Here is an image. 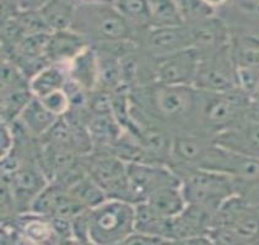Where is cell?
Returning <instances> with one entry per match:
<instances>
[{"mask_svg":"<svg viewBox=\"0 0 259 245\" xmlns=\"http://www.w3.org/2000/svg\"><path fill=\"white\" fill-rule=\"evenodd\" d=\"M209 237L214 244H259V204L241 192L229 196L215 211Z\"/></svg>","mask_w":259,"mask_h":245,"instance_id":"1","label":"cell"},{"mask_svg":"<svg viewBox=\"0 0 259 245\" xmlns=\"http://www.w3.org/2000/svg\"><path fill=\"white\" fill-rule=\"evenodd\" d=\"M88 233L90 243L124 244L135 230V205L119 199H107L89 209Z\"/></svg>","mask_w":259,"mask_h":245,"instance_id":"2","label":"cell"},{"mask_svg":"<svg viewBox=\"0 0 259 245\" xmlns=\"http://www.w3.org/2000/svg\"><path fill=\"white\" fill-rule=\"evenodd\" d=\"M249 98L241 88L230 92H206L199 90L197 117L217 134L244 122Z\"/></svg>","mask_w":259,"mask_h":245,"instance_id":"3","label":"cell"},{"mask_svg":"<svg viewBox=\"0 0 259 245\" xmlns=\"http://www.w3.org/2000/svg\"><path fill=\"white\" fill-rule=\"evenodd\" d=\"M181 179L187 204L203 205L215 211L225 199L241 192L240 184L232 175L211 169H189Z\"/></svg>","mask_w":259,"mask_h":245,"instance_id":"4","label":"cell"},{"mask_svg":"<svg viewBox=\"0 0 259 245\" xmlns=\"http://www.w3.org/2000/svg\"><path fill=\"white\" fill-rule=\"evenodd\" d=\"M77 32L95 36L101 42L131 39V25L116 7L107 4H88L74 14L71 27Z\"/></svg>","mask_w":259,"mask_h":245,"instance_id":"5","label":"cell"},{"mask_svg":"<svg viewBox=\"0 0 259 245\" xmlns=\"http://www.w3.org/2000/svg\"><path fill=\"white\" fill-rule=\"evenodd\" d=\"M194 87L218 93L240 88L238 68L232 57L230 43L218 49L201 52V62Z\"/></svg>","mask_w":259,"mask_h":245,"instance_id":"6","label":"cell"},{"mask_svg":"<svg viewBox=\"0 0 259 245\" xmlns=\"http://www.w3.org/2000/svg\"><path fill=\"white\" fill-rule=\"evenodd\" d=\"M129 191L134 205L145 201L152 192L166 186H181L182 179L163 163L126 162Z\"/></svg>","mask_w":259,"mask_h":245,"instance_id":"7","label":"cell"},{"mask_svg":"<svg viewBox=\"0 0 259 245\" xmlns=\"http://www.w3.org/2000/svg\"><path fill=\"white\" fill-rule=\"evenodd\" d=\"M156 59L154 75L159 85L194 86L201 62L199 48H184Z\"/></svg>","mask_w":259,"mask_h":245,"instance_id":"8","label":"cell"},{"mask_svg":"<svg viewBox=\"0 0 259 245\" xmlns=\"http://www.w3.org/2000/svg\"><path fill=\"white\" fill-rule=\"evenodd\" d=\"M154 108L161 117L172 120L197 115L199 90L194 86L159 85L150 94Z\"/></svg>","mask_w":259,"mask_h":245,"instance_id":"9","label":"cell"},{"mask_svg":"<svg viewBox=\"0 0 259 245\" xmlns=\"http://www.w3.org/2000/svg\"><path fill=\"white\" fill-rule=\"evenodd\" d=\"M89 175L103 189L107 198L132 203L126 162L116 155L96 156L89 164ZM133 204V203H132Z\"/></svg>","mask_w":259,"mask_h":245,"instance_id":"10","label":"cell"},{"mask_svg":"<svg viewBox=\"0 0 259 245\" xmlns=\"http://www.w3.org/2000/svg\"><path fill=\"white\" fill-rule=\"evenodd\" d=\"M3 177H7V185L13 195L15 206L27 205L31 209L34 199L48 185L46 173L32 167H19L13 173L3 174Z\"/></svg>","mask_w":259,"mask_h":245,"instance_id":"11","label":"cell"},{"mask_svg":"<svg viewBox=\"0 0 259 245\" xmlns=\"http://www.w3.org/2000/svg\"><path fill=\"white\" fill-rule=\"evenodd\" d=\"M215 143L238 155L259 160V122H243L215 135Z\"/></svg>","mask_w":259,"mask_h":245,"instance_id":"12","label":"cell"},{"mask_svg":"<svg viewBox=\"0 0 259 245\" xmlns=\"http://www.w3.org/2000/svg\"><path fill=\"white\" fill-rule=\"evenodd\" d=\"M148 43L155 57L167 56L181 49L194 47L192 28L188 25L152 27Z\"/></svg>","mask_w":259,"mask_h":245,"instance_id":"13","label":"cell"},{"mask_svg":"<svg viewBox=\"0 0 259 245\" xmlns=\"http://www.w3.org/2000/svg\"><path fill=\"white\" fill-rule=\"evenodd\" d=\"M88 47V37L73 28L53 31L48 39L46 57L52 64L68 65Z\"/></svg>","mask_w":259,"mask_h":245,"instance_id":"14","label":"cell"},{"mask_svg":"<svg viewBox=\"0 0 259 245\" xmlns=\"http://www.w3.org/2000/svg\"><path fill=\"white\" fill-rule=\"evenodd\" d=\"M69 79L85 91H92L100 82L99 54L90 45L67 65Z\"/></svg>","mask_w":259,"mask_h":245,"instance_id":"15","label":"cell"},{"mask_svg":"<svg viewBox=\"0 0 259 245\" xmlns=\"http://www.w3.org/2000/svg\"><path fill=\"white\" fill-rule=\"evenodd\" d=\"M59 118L58 115L52 113L39 98L33 97L16 120L21 124L28 135L33 137H43Z\"/></svg>","mask_w":259,"mask_h":245,"instance_id":"16","label":"cell"},{"mask_svg":"<svg viewBox=\"0 0 259 245\" xmlns=\"http://www.w3.org/2000/svg\"><path fill=\"white\" fill-rule=\"evenodd\" d=\"M144 203L155 216L160 218H172L186 209L187 200L181 186H166L152 194Z\"/></svg>","mask_w":259,"mask_h":245,"instance_id":"17","label":"cell"},{"mask_svg":"<svg viewBox=\"0 0 259 245\" xmlns=\"http://www.w3.org/2000/svg\"><path fill=\"white\" fill-rule=\"evenodd\" d=\"M69 80L68 68L64 64H50L28 81L34 97H45L54 91L63 90Z\"/></svg>","mask_w":259,"mask_h":245,"instance_id":"18","label":"cell"},{"mask_svg":"<svg viewBox=\"0 0 259 245\" xmlns=\"http://www.w3.org/2000/svg\"><path fill=\"white\" fill-rule=\"evenodd\" d=\"M21 237L26 243H50L57 241L52 228L51 218L31 211V215L20 217L17 227Z\"/></svg>","mask_w":259,"mask_h":245,"instance_id":"19","label":"cell"},{"mask_svg":"<svg viewBox=\"0 0 259 245\" xmlns=\"http://www.w3.org/2000/svg\"><path fill=\"white\" fill-rule=\"evenodd\" d=\"M33 97L30 85L2 88V122L16 120Z\"/></svg>","mask_w":259,"mask_h":245,"instance_id":"20","label":"cell"},{"mask_svg":"<svg viewBox=\"0 0 259 245\" xmlns=\"http://www.w3.org/2000/svg\"><path fill=\"white\" fill-rule=\"evenodd\" d=\"M230 47L237 68L259 69V37L241 34L230 41Z\"/></svg>","mask_w":259,"mask_h":245,"instance_id":"21","label":"cell"},{"mask_svg":"<svg viewBox=\"0 0 259 245\" xmlns=\"http://www.w3.org/2000/svg\"><path fill=\"white\" fill-rule=\"evenodd\" d=\"M39 13L53 32L71 27L75 8L68 0H51L39 10Z\"/></svg>","mask_w":259,"mask_h":245,"instance_id":"22","label":"cell"},{"mask_svg":"<svg viewBox=\"0 0 259 245\" xmlns=\"http://www.w3.org/2000/svg\"><path fill=\"white\" fill-rule=\"evenodd\" d=\"M67 190L88 209H92L108 199L103 189L92 179L89 173L81 175L79 179L69 185Z\"/></svg>","mask_w":259,"mask_h":245,"instance_id":"23","label":"cell"},{"mask_svg":"<svg viewBox=\"0 0 259 245\" xmlns=\"http://www.w3.org/2000/svg\"><path fill=\"white\" fill-rule=\"evenodd\" d=\"M150 3L151 25L154 27L184 25L183 17L175 0H150Z\"/></svg>","mask_w":259,"mask_h":245,"instance_id":"24","label":"cell"},{"mask_svg":"<svg viewBox=\"0 0 259 245\" xmlns=\"http://www.w3.org/2000/svg\"><path fill=\"white\" fill-rule=\"evenodd\" d=\"M186 25H194L214 16V7L205 0H175Z\"/></svg>","mask_w":259,"mask_h":245,"instance_id":"25","label":"cell"},{"mask_svg":"<svg viewBox=\"0 0 259 245\" xmlns=\"http://www.w3.org/2000/svg\"><path fill=\"white\" fill-rule=\"evenodd\" d=\"M51 33H36L25 36L14 48L13 56L8 59H13L15 57L21 58H38L46 56L48 39Z\"/></svg>","mask_w":259,"mask_h":245,"instance_id":"26","label":"cell"},{"mask_svg":"<svg viewBox=\"0 0 259 245\" xmlns=\"http://www.w3.org/2000/svg\"><path fill=\"white\" fill-rule=\"evenodd\" d=\"M114 7L128 21L151 24L150 0H116Z\"/></svg>","mask_w":259,"mask_h":245,"instance_id":"27","label":"cell"},{"mask_svg":"<svg viewBox=\"0 0 259 245\" xmlns=\"http://www.w3.org/2000/svg\"><path fill=\"white\" fill-rule=\"evenodd\" d=\"M15 19L24 31L25 36L52 32L39 11H17Z\"/></svg>","mask_w":259,"mask_h":245,"instance_id":"28","label":"cell"},{"mask_svg":"<svg viewBox=\"0 0 259 245\" xmlns=\"http://www.w3.org/2000/svg\"><path fill=\"white\" fill-rule=\"evenodd\" d=\"M39 100L42 101L43 105L47 107L52 113L58 115V117L65 115L71 108L70 100H69L67 91H65L64 88H63V90L52 92V93L47 94V96L41 97Z\"/></svg>","mask_w":259,"mask_h":245,"instance_id":"29","label":"cell"},{"mask_svg":"<svg viewBox=\"0 0 259 245\" xmlns=\"http://www.w3.org/2000/svg\"><path fill=\"white\" fill-rule=\"evenodd\" d=\"M169 243L165 238L159 237V235L151 234V233L138 232L134 230L124 241V244H143V245H154V244H163Z\"/></svg>","mask_w":259,"mask_h":245,"instance_id":"30","label":"cell"},{"mask_svg":"<svg viewBox=\"0 0 259 245\" xmlns=\"http://www.w3.org/2000/svg\"><path fill=\"white\" fill-rule=\"evenodd\" d=\"M0 150H2V158H5L13 152L14 149V134L9 128V123L2 122V131H0Z\"/></svg>","mask_w":259,"mask_h":245,"instance_id":"31","label":"cell"},{"mask_svg":"<svg viewBox=\"0 0 259 245\" xmlns=\"http://www.w3.org/2000/svg\"><path fill=\"white\" fill-rule=\"evenodd\" d=\"M51 0H15L17 11H39Z\"/></svg>","mask_w":259,"mask_h":245,"instance_id":"32","label":"cell"},{"mask_svg":"<svg viewBox=\"0 0 259 245\" xmlns=\"http://www.w3.org/2000/svg\"><path fill=\"white\" fill-rule=\"evenodd\" d=\"M236 5L246 15L259 17V0H236Z\"/></svg>","mask_w":259,"mask_h":245,"instance_id":"33","label":"cell"},{"mask_svg":"<svg viewBox=\"0 0 259 245\" xmlns=\"http://www.w3.org/2000/svg\"><path fill=\"white\" fill-rule=\"evenodd\" d=\"M206 3H208L209 5H211V7H218V5H221L224 4V3L229 2V0H205Z\"/></svg>","mask_w":259,"mask_h":245,"instance_id":"34","label":"cell"},{"mask_svg":"<svg viewBox=\"0 0 259 245\" xmlns=\"http://www.w3.org/2000/svg\"><path fill=\"white\" fill-rule=\"evenodd\" d=\"M3 2H5V0H3Z\"/></svg>","mask_w":259,"mask_h":245,"instance_id":"35","label":"cell"}]
</instances>
